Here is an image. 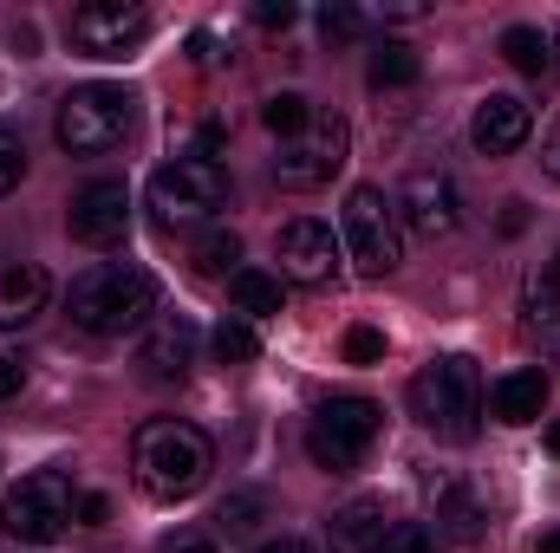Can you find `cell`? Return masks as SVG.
<instances>
[{
  "instance_id": "44dd1931",
  "label": "cell",
  "mask_w": 560,
  "mask_h": 553,
  "mask_svg": "<svg viewBox=\"0 0 560 553\" xmlns=\"http://www.w3.org/2000/svg\"><path fill=\"white\" fill-rule=\"evenodd\" d=\"M365 79L378 85V92H398V85H418L423 79V59L405 46V39H385V46H372V66H365Z\"/></svg>"
},
{
  "instance_id": "8992f818",
  "label": "cell",
  "mask_w": 560,
  "mask_h": 553,
  "mask_svg": "<svg viewBox=\"0 0 560 553\" xmlns=\"http://www.w3.org/2000/svg\"><path fill=\"white\" fill-rule=\"evenodd\" d=\"M339 248L359 261V274L385 280L398 261H405V222H398V202L385 196V189H372V183H359L352 196H346V215H339Z\"/></svg>"
},
{
  "instance_id": "277c9868",
  "label": "cell",
  "mask_w": 560,
  "mask_h": 553,
  "mask_svg": "<svg viewBox=\"0 0 560 553\" xmlns=\"http://www.w3.org/2000/svg\"><path fill=\"white\" fill-rule=\"evenodd\" d=\"M131 118H138V98L125 85H79L59 98V118H52V138L66 156H105L131 138Z\"/></svg>"
},
{
  "instance_id": "e575fe53",
  "label": "cell",
  "mask_w": 560,
  "mask_h": 553,
  "mask_svg": "<svg viewBox=\"0 0 560 553\" xmlns=\"http://www.w3.org/2000/svg\"><path fill=\"white\" fill-rule=\"evenodd\" d=\"M255 553H319L313 541H300V534H280V541H261Z\"/></svg>"
},
{
  "instance_id": "52a82bcc",
  "label": "cell",
  "mask_w": 560,
  "mask_h": 553,
  "mask_svg": "<svg viewBox=\"0 0 560 553\" xmlns=\"http://www.w3.org/2000/svg\"><path fill=\"white\" fill-rule=\"evenodd\" d=\"M378 443V404L372 398H326L306 416V456L326 475H352Z\"/></svg>"
},
{
  "instance_id": "603a6c76",
  "label": "cell",
  "mask_w": 560,
  "mask_h": 553,
  "mask_svg": "<svg viewBox=\"0 0 560 553\" xmlns=\"http://www.w3.org/2000/svg\"><path fill=\"white\" fill-rule=\"evenodd\" d=\"M235 261H242V235H235V228H209V235H202V242H196V268H202V274H242V268H235Z\"/></svg>"
},
{
  "instance_id": "6da1fadb",
  "label": "cell",
  "mask_w": 560,
  "mask_h": 553,
  "mask_svg": "<svg viewBox=\"0 0 560 553\" xmlns=\"http://www.w3.org/2000/svg\"><path fill=\"white\" fill-rule=\"evenodd\" d=\"M209 469H215V443L183 416L143 423L138 443H131V475L150 502H189L209 482Z\"/></svg>"
},
{
  "instance_id": "cb8c5ba5",
  "label": "cell",
  "mask_w": 560,
  "mask_h": 553,
  "mask_svg": "<svg viewBox=\"0 0 560 553\" xmlns=\"http://www.w3.org/2000/svg\"><path fill=\"white\" fill-rule=\"evenodd\" d=\"M209 345H215L222 365H255V352H261V339H255L248 319H222V326L209 332Z\"/></svg>"
},
{
  "instance_id": "4dcf8cb0",
  "label": "cell",
  "mask_w": 560,
  "mask_h": 553,
  "mask_svg": "<svg viewBox=\"0 0 560 553\" xmlns=\"http://www.w3.org/2000/svg\"><path fill=\"white\" fill-rule=\"evenodd\" d=\"M293 13H300L293 0H261V7H255V20H261V26H293Z\"/></svg>"
},
{
  "instance_id": "836d02e7",
  "label": "cell",
  "mask_w": 560,
  "mask_h": 553,
  "mask_svg": "<svg viewBox=\"0 0 560 553\" xmlns=\"http://www.w3.org/2000/svg\"><path fill=\"white\" fill-rule=\"evenodd\" d=\"M20 385H26V365H20V358H7V352H0V398H13V391H20Z\"/></svg>"
},
{
  "instance_id": "4316f807",
  "label": "cell",
  "mask_w": 560,
  "mask_h": 553,
  "mask_svg": "<svg viewBox=\"0 0 560 553\" xmlns=\"http://www.w3.org/2000/svg\"><path fill=\"white\" fill-rule=\"evenodd\" d=\"M319 33H326L332 46H346V39H359V33H365V20H359V7L332 0V7H319Z\"/></svg>"
},
{
  "instance_id": "30bf717a",
  "label": "cell",
  "mask_w": 560,
  "mask_h": 553,
  "mask_svg": "<svg viewBox=\"0 0 560 553\" xmlns=\"http://www.w3.org/2000/svg\"><path fill=\"white\" fill-rule=\"evenodd\" d=\"M346 143H352V131H346L339 111H313L300 138L280 143V156H275L280 189H319V183H332L346 169Z\"/></svg>"
},
{
  "instance_id": "83f0119b",
  "label": "cell",
  "mask_w": 560,
  "mask_h": 553,
  "mask_svg": "<svg viewBox=\"0 0 560 553\" xmlns=\"http://www.w3.org/2000/svg\"><path fill=\"white\" fill-rule=\"evenodd\" d=\"M261 508H268L261 495H229V502L215 508V521H222V534H248V528L261 521Z\"/></svg>"
},
{
  "instance_id": "4fadbf2b",
  "label": "cell",
  "mask_w": 560,
  "mask_h": 553,
  "mask_svg": "<svg viewBox=\"0 0 560 553\" xmlns=\"http://www.w3.org/2000/svg\"><path fill=\"white\" fill-rule=\"evenodd\" d=\"M66 228H72V242H85V248H112V242H125V228H131V189L125 183H85L79 196H72V209H66Z\"/></svg>"
},
{
  "instance_id": "f1b7e54d",
  "label": "cell",
  "mask_w": 560,
  "mask_h": 553,
  "mask_svg": "<svg viewBox=\"0 0 560 553\" xmlns=\"http://www.w3.org/2000/svg\"><path fill=\"white\" fill-rule=\"evenodd\" d=\"M20 176H26V143L0 125V196H13V189H20Z\"/></svg>"
},
{
  "instance_id": "d6986e66",
  "label": "cell",
  "mask_w": 560,
  "mask_h": 553,
  "mask_svg": "<svg viewBox=\"0 0 560 553\" xmlns=\"http://www.w3.org/2000/svg\"><path fill=\"white\" fill-rule=\"evenodd\" d=\"M436 534L443 541H482V502L463 482H443L436 489Z\"/></svg>"
},
{
  "instance_id": "8fae6325",
  "label": "cell",
  "mask_w": 560,
  "mask_h": 553,
  "mask_svg": "<svg viewBox=\"0 0 560 553\" xmlns=\"http://www.w3.org/2000/svg\"><path fill=\"white\" fill-rule=\"evenodd\" d=\"M339 235L326 228V222H313V215H300V222H287L275 235V261H280V280H293V286H326V280L339 274Z\"/></svg>"
},
{
  "instance_id": "ac0fdd59",
  "label": "cell",
  "mask_w": 560,
  "mask_h": 553,
  "mask_svg": "<svg viewBox=\"0 0 560 553\" xmlns=\"http://www.w3.org/2000/svg\"><path fill=\"white\" fill-rule=\"evenodd\" d=\"M548 411V372H509V378H495L489 385V416L495 423H509V430H522V423H535V416Z\"/></svg>"
},
{
  "instance_id": "74e56055",
  "label": "cell",
  "mask_w": 560,
  "mask_h": 553,
  "mask_svg": "<svg viewBox=\"0 0 560 553\" xmlns=\"http://www.w3.org/2000/svg\"><path fill=\"white\" fill-rule=\"evenodd\" d=\"M385 20H423V0H392Z\"/></svg>"
},
{
  "instance_id": "e0dca14e",
  "label": "cell",
  "mask_w": 560,
  "mask_h": 553,
  "mask_svg": "<svg viewBox=\"0 0 560 553\" xmlns=\"http://www.w3.org/2000/svg\"><path fill=\"white\" fill-rule=\"evenodd\" d=\"M46 293H52V280L39 261H0V332L33 326L46 313Z\"/></svg>"
},
{
  "instance_id": "d590c367",
  "label": "cell",
  "mask_w": 560,
  "mask_h": 553,
  "mask_svg": "<svg viewBox=\"0 0 560 553\" xmlns=\"http://www.w3.org/2000/svg\"><path fill=\"white\" fill-rule=\"evenodd\" d=\"M541 163H548V176L560 183V118H555V131H548V143H541Z\"/></svg>"
},
{
  "instance_id": "d6a6232c",
  "label": "cell",
  "mask_w": 560,
  "mask_h": 553,
  "mask_svg": "<svg viewBox=\"0 0 560 553\" xmlns=\"http://www.w3.org/2000/svg\"><path fill=\"white\" fill-rule=\"evenodd\" d=\"M156 553H215V541H209V534H170Z\"/></svg>"
},
{
  "instance_id": "3957f363",
  "label": "cell",
  "mask_w": 560,
  "mask_h": 553,
  "mask_svg": "<svg viewBox=\"0 0 560 553\" xmlns=\"http://www.w3.org/2000/svg\"><path fill=\"white\" fill-rule=\"evenodd\" d=\"M411 416L443 443H469L476 423H482V372H476V358H463V352L430 358L411 378Z\"/></svg>"
},
{
  "instance_id": "ab89813d",
  "label": "cell",
  "mask_w": 560,
  "mask_h": 553,
  "mask_svg": "<svg viewBox=\"0 0 560 553\" xmlns=\"http://www.w3.org/2000/svg\"><path fill=\"white\" fill-rule=\"evenodd\" d=\"M548 352H555V358H560V319H555V326H548Z\"/></svg>"
},
{
  "instance_id": "7c38bea8",
  "label": "cell",
  "mask_w": 560,
  "mask_h": 553,
  "mask_svg": "<svg viewBox=\"0 0 560 553\" xmlns=\"http://www.w3.org/2000/svg\"><path fill=\"white\" fill-rule=\"evenodd\" d=\"M392 202H398V222H405L418 242H443V235H456V222H463L456 183H450L443 169H418Z\"/></svg>"
},
{
  "instance_id": "9a60e30c",
  "label": "cell",
  "mask_w": 560,
  "mask_h": 553,
  "mask_svg": "<svg viewBox=\"0 0 560 553\" xmlns=\"http://www.w3.org/2000/svg\"><path fill=\"white\" fill-rule=\"evenodd\" d=\"M535 131V111L515 98V92H489L482 105H476V118H469V143L482 150V156H515L522 143Z\"/></svg>"
},
{
  "instance_id": "7402d4cb",
  "label": "cell",
  "mask_w": 560,
  "mask_h": 553,
  "mask_svg": "<svg viewBox=\"0 0 560 553\" xmlns=\"http://www.w3.org/2000/svg\"><path fill=\"white\" fill-rule=\"evenodd\" d=\"M229 299H235V313H248V319H275L280 313V280L261 274V268H242V274L229 280Z\"/></svg>"
},
{
  "instance_id": "8d00e7d4",
  "label": "cell",
  "mask_w": 560,
  "mask_h": 553,
  "mask_svg": "<svg viewBox=\"0 0 560 553\" xmlns=\"http://www.w3.org/2000/svg\"><path fill=\"white\" fill-rule=\"evenodd\" d=\"M189 52H196V66H215V59H222V52H215V39H209V33H196V39H189Z\"/></svg>"
},
{
  "instance_id": "f546056e",
  "label": "cell",
  "mask_w": 560,
  "mask_h": 553,
  "mask_svg": "<svg viewBox=\"0 0 560 553\" xmlns=\"http://www.w3.org/2000/svg\"><path fill=\"white\" fill-rule=\"evenodd\" d=\"M346 358H352V365H378V358H385V332H378V326H352V332H346Z\"/></svg>"
},
{
  "instance_id": "2e32d148",
  "label": "cell",
  "mask_w": 560,
  "mask_h": 553,
  "mask_svg": "<svg viewBox=\"0 0 560 553\" xmlns=\"http://www.w3.org/2000/svg\"><path fill=\"white\" fill-rule=\"evenodd\" d=\"M392 528H398V521L385 515L378 495H352V502L326 521V541H332V553H378V541H385Z\"/></svg>"
},
{
  "instance_id": "7a4b0ae2",
  "label": "cell",
  "mask_w": 560,
  "mask_h": 553,
  "mask_svg": "<svg viewBox=\"0 0 560 553\" xmlns=\"http://www.w3.org/2000/svg\"><path fill=\"white\" fill-rule=\"evenodd\" d=\"M66 313H72V326H85L98 339L138 332L156 313V280L143 274V268H131V261H98V268H85V274L72 280Z\"/></svg>"
},
{
  "instance_id": "484cf974",
  "label": "cell",
  "mask_w": 560,
  "mask_h": 553,
  "mask_svg": "<svg viewBox=\"0 0 560 553\" xmlns=\"http://www.w3.org/2000/svg\"><path fill=\"white\" fill-rule=\"evenodd\" d=\"M378 553H443V541H436L423 521H398V528L378 541Z\"/></svg>"
},
{
  "instance_id": "f35d334b",
  "label": "cell",
  "mask_w": 560,
  "mask_h": 553,
  "mask_svg": "<svg viewBox=\"0 0 560 553\" xmlns=\"http://www.w3.org/2000/svg\"><path fill=\"white\" fill-rule=\"evenodd\" d=\"M502 228H509V235H522V228H528V209H522V202H509V209H502Z\"/></svg>"
},
{
  "instance_id": "60d3db41",
  "label": "cell",
  "mask_w": 560,
  "mask_h": 553,
  "mask_svg": "<svg viewBox=\"0 0 560 553\" xmlns=\"http://www.w3.org/2000/svg\"><path fill=\"white\" fill-rule=\"evenodd\" d=\"M548 449H555V456H560V416H555V423H548Z\"/></svg>"
},
{
  "instance_id": "1f68e13d",
  "label": "cell",
  "mask_w": 560,
  "mask_h": 553,
  "mask_svg": "<svg viewBox=\"0 0 560 553\" xmlns=\"http://www.w3.org/2000/svg\"><path fill=\"white\" fill-rule=\"evenodd\" d=\"M79 521H85V528H105V521H112V502H105V495H79Z\"/></svg>"
},
{
  "instance_id": "b9f144b4",
  "label": "cell",
  "mask_w": 560,
  "mask_h": 553,
  "mask_svg": "<svg viewBox=\"0 0 560 553\" xmlns=\"http://www.w3.org/2000/svg\"><path fill=\"white\" fill-rule=\"evenodd\" d=\"M541 553H560V528L555 534H541Z\"/></svg>"
},
{
  "instance_id": "5b68a950",
  "label": "cell",
  "mask_w": 560,
  "mask_h": 553,
  "mask_svg": "<svg viewBox=\"0 0 560 553\" xmlns=\"http://www.w3.org/2000/svg\"><path fill=\"white\" fill-rule=\"evenodd\" d=\"M79 521V489L66 469H33L7 502H0V534L13 548H52Z\"/></svg>"
},
{
  "instance_id": "5bb4252c",
  "label": "cell",
  "mask_w": 560,
  "mask_h": 553,
  "mask_svg": "<svg viewBox=\"0 0 560 553\" xmlns=\"http://www.w3.org/2000/svg\"><path fill=\"white\" fill-rule=\"evenodd\" d=\"M189 365H196V326H189L183 313L150 319V332H143V345H138V372L143 378H150V385H183Z\"/></svg>"
},
{
  "instance_id": "ffe728a7",
  "label": "cell",
  "mask_w": 560,
  "mask_h": 553,
  "mask_svg": "<svg viewBox=\"0 0 560 553\" xmlns=\"http://www.w3.org/2000/svg\"><path fill=\"white\" fill-rule=\"evenodd\" d=\"M502 59H509L515 72H528V79H548V72H555V33H541V26H509V33H502Z\"/></svg>"
},
{
  "instance_id": "9c48e42d",
  "label": "cell",
  "mask_w": 560,
  "mask_h": 553,
  "mask_svg": "<svg viewBox=\"0 0 560 553\" xmlns=\"http://www.w3.org/2000/svg\"><path fill=\"white\" fill-rule=\"evenodd\" d=\"M150 7L138 0H85V7H72V20H66V39L85 52V59H131L143 39H150Z\"/></svg>"
},
{
  "instance_id": "ba28073f",
  "label": "cell",
  "mask_w": 560,
  "mask_h": 553,
  "mask_svg": "<svg viewBox=\"0 0 560 553\" xmlns=\"http://www.w3.org/2000/svg\"><path fill=\"white\" fill-rule=\"evenodd\" d=\"M150 209L163 228H196L215 209H229V169L209 156H176L150 176Z\"/></svg>"
},
{
  "instance_id": "d4e9b609",
  "label": "cell",
  "mask_w": 560,
  "mask_h": 553,
  "mask_svg": "<svg viewBox=\"0 0 560 553\" xmlns=\"http://www.w3.org/2000/svg\"><path fill=\"white\" fill-rule=\"evenodd\" d=\"M306 118H313V105H306L300 92H275V98L261 105V125H268V131H275L280 143L300 138V131H306Z\"/></svg>"
}]
</instances>
